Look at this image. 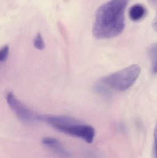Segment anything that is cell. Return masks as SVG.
Segmentation results:
<instances>
[{
  "label": "cell",
  "mask_w": 157,
  "mask_h": 158,
  "mask_svg": "<svg viewBox=\"0 0 157 158\" xmlns=\"http://www.w3.org/2000/svg\"><path fill=\"white\" fill-rule=\"evenodd\" d=\"M41 143L43 145L54 152L62 158H72L70 152L64 148L58 139L52 137L42 138Z\"/></svg>",
  "instance_id": "cell-5"
},
{
  "label": "cell",
  "mask_w": 157,
  "mask_h": 158,
  "mask_svg": "<svg viewBox=\"0 0 157 158\" xmlns=\"http://www.w3.org/2000/svg\"><path fill=\"white\" fill-rule=\"evenodd\" d=\"M146 14L145 7L140 4H136L132 6L129 10L130 18L135 21L142 19Z\"/></svg>",
  "instance_id": "cell-6"
},
{
  "label": "cell",
  "mask_w": 157,
  "mask_h": 158,
  "mask_svg": "<svg viewBox=\"0 0 157 158\" xmlns=\"http://www.w3.org/2000/svg\"><path fill=\"white\" fill-rule=\"evenodd\" d=\"M9 46L5 45L0 51V62H4L6 60L9 53Z\"/></svg>",
  "instance_id": "cell-9"
},
{
  "label": "cell",
  "mask_w": 157,
  "mask_h": 158,
  "mask_svg": "<svg viewBox=\"0 0 157 158\" xmlns=\"http://www.w3.org/2000/svg\"><path fill=\"white\" fill-rule=\"evenodd\" d=\"M149 2L151 3L152 4L154 5V4H156V0H149Z\"/></svg>",
  "instance_id": "cell-10"
},
{
  "label": "cell",
  "mask_w": 157,
  "mask_h": 158,
  "mask_svg": "<svg viewBox=\"0 0 157 158\" xmlns=\"http://www.w3.org/2000/svg\"><path fill=\"white\" fill-rule=\"evenodd\" d=\"M128 0H110L100 6L96 13L92 32L96 38L117 37L125 27L124 12Z\"/></svg>",
  "instance_id": "cell-1"
},
{
  "label": "cell",
  "mask_w": 157,
  "mask_h": 158,
  "mask_svg": "<svg viewBox=\"0 0 157 158\" xmlns=\"http://www.w3.org/2000/svg\"><path fill=\"white\" fill-rule=\"evenodd\" d=\"M141 71L140 66L132 65L105 77L102 81L114 90L124 92L134 84Z\"/></svg>",
  "instance_id": "cell-3"
},
{
  "label": "cell",
  "mask_w": 157,
  "mask_h": 158,
  "mask_svg": "<svg viewBox=\"0 0 157 158\" xmlns=\"http://www.w3.org/2000/svg\"><path fill=\"white\" fill-rule=\"evenodd\" d=\"M6 101L8 106L18 118L26 123H32L37 120V115L21 103L12 92L7 93Z\"/></svg>",
  "instance_id": "cell-4"
},
{
  "label": "cell",
  "mask_w": 157,
  "mask_h": 158,
  "mask_svg": "<svg viewBox=\"0 0 157 158\" xmlns=\"http://www.w3.org/2000/svg\"><path fill=\"white\" fill-rule=\"evenodd\" d=\"M34 45L39 50H43L45 48V44L40 33H38L36 35L34 41Z\"/></svg>",
  "instance_id": "cell-8"
},
{
  "label": "cell",
  "mask_w": 157,
  "mask_h": 158,
  "mask_svg": "<svg viewBox=\"0 0 157 158\" xmlns=\"http://www.w3.org/2000/svg\"><path fill=\"white\" fill-rule=\"evenodd\" d=\"M49 124L60 132L81 138L88 143L94 141L95 129L90 125L80 123L72 117L52 116L50 118Z\"/></svg>",
  "instance_id": "cell-2"
},
{
  "label": "cell",
  "mask_w": 157,
  "mask_h": 158,
  "mask_svg": "<svg viewBox=\"0 0 157 158\" xmlns=\"http://www.w3.org/2000/svg\"><path fill=\"white\" fill-rule=\"evenodd\" d=\"M148 53L152 63V72L156 73L157 71V45L153 44L149 49Z\"/></svg>",
  "instance_id": "cell-7"
}]
</instances>
